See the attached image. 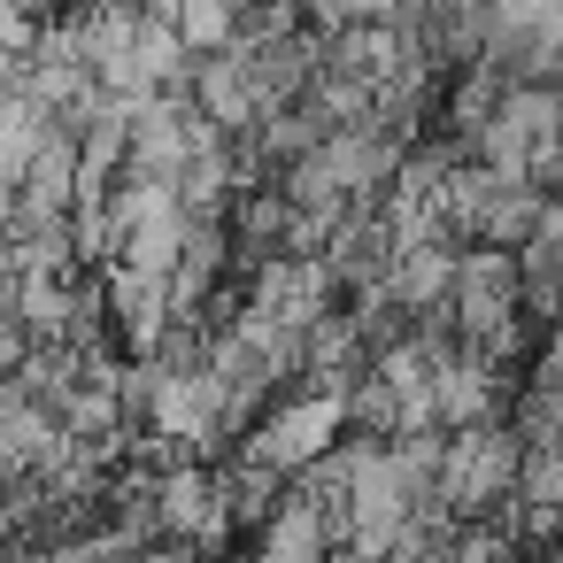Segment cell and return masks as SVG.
Masks as SVG:
<instances>
[{"instance_id": "6da1fadb", "label": "cell", "mask_w": 563, "mask_h": 563, "mask_svg": "<svg viewBox=\"0 0 563 563\" xmlns=\"http://www.w3.org/2000/svg\"><path fill=\"white\" fill-rule=\"evenodd\" d=\"M517 432H501V424H463L448 448H440V471H432V494L448 501V509H463V517H478V509H494L509 486H517Z\"/></svg>"}, {"instance_id": "3957f363", "label": "cell", "mask_w": 563, "mask_h": 563, "mask_svg": "<svg viewBox=\"0 0 563 563\" xmlns=\"http://www.w3.org/2000/svg\"><path fill=\"white\" fill-rule=\"evenodd\" d=\"M332 424H340V401H301V409H286V417H278L247 455H255V471H271V478H278V471L309 463V455L332 440Z\"/></svg>"}, {"instance_id": "7a4b0ae2", "label": "cell", "mask_w": 563, "mask_h": 563, "mask_svg": "<svg viewBox=\"0 0 563 563\" xmlns=\"http://www.w3.org/2000/svg\"><path fill=\"white\" fill-rule=\"evenodd\" d=\"M324 555H332V509H324L317 486H294L278 501V517L263 525L255 563H324Z\"/></svg>"}]
</instances>
